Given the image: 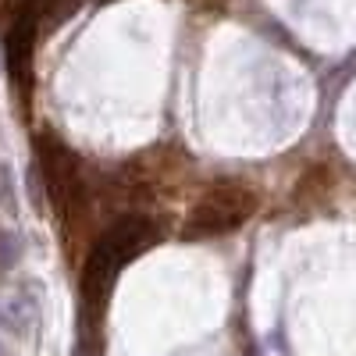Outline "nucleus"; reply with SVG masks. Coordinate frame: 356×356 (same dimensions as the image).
<instances>
[{
	"label": "nucleus",
	"mask_w": 356,
	"mask_h": 356,
	"mask_svg": "<svg viewBox=\"0 0 356 356\" xmlns=\"http://www.w3.org/2000/svg\"><path fill=\"white\" fill-rule=\"evenodd\" d=\"M154 239H161V232L150 218L129 214L118 218L93 246V253L82 264L79 278V335H82V353H97L100 324H104V307L111 300V289L118 282V271L136 260Z\"/></svg>",
	"instance_id": "obj_1"
},
{
	"label": "nucleus",
	"mask_w": 356,
	"mask_h": 356,
	"mask_svg": "<svg viewBox=\"0 0 356 356\" xmlns=\"http://www.w3.org/2000/svg\"><path fill=\"white\" fill-rule=\"evenodd\" d=\"M257 211V193L243 182H225L207 189V196L193 207L186 218V235L189 239H207V235H225L246 225Z\"/></svg>",
	"instance_id": "obj_2"
},
{
	"label": "nucleus",
	"mask_w": 356,
	"mask_h": 356,
	"mask_svg": "<svg viewBox=\"0 0 356 356\" xmlns=\"http://www.w3.org/2000/svg\"><path fill=\"white\" fill-rule=\"evenodd\" d=\"M36 154H40V168H43V178H47L50 203L57 207V214L68 218V214L75 211V200L82 196L79 175H75V157H72L50 132H40Z\"/></svg>",
	"instance_id": "obj_3"
},
{
	"label": "nucleus",
	"mask_w": 356,
	"mask_h": 356,
	"mask_svg": "<svg viewBox=\"0 0 356 356\" xmlns=\"http://www.w3.org/2000/svg\"><path fill=\"white\" fill-rule=\"evenodd\" d=\"M18 260V246H15V239L8 232H0V271H4V267H11Z\"/></svg>",
	"instance_id": "obj_4"
}]
</instances>
